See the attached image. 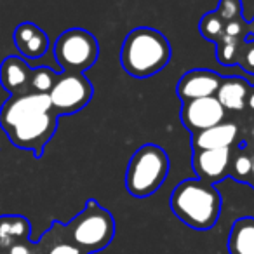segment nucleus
I'll list each match as a JSON object with an SVG mask.
<instances>
[{"label":"nucleus","instance_id":"f257e3e1","mask_svg":"<svg viewBox=\"0 0 254 254\" xmlns=\"http://www.w3.org/2000/svg\"><path fill=\"white\" fill-rule=\"evenodd\" d=\"M58 113L49 94L26 92L11 96L0 108V127L7 139L19 150H30L40 157L56 132Z\"/></svg>","mask_w":254,"mask_h":254},{"label":"nucleus","instance_id":"f03ea898","mask_svg":"<svg viewBox=\"0 0 254 254\" xmlns=\"http://www.w3.org/2000/svg\"><path fill=\"white\" fill-rule=\"evenodd\" d=\"M173 214L193 230H211L221 216V195L211 183L190 178L178 185L171 193Z\"/></svg>","mask_w":254,"mask_h":254},{"label":"nucleus","instance_id":"7ed1b4c3","mask_svg":"<svg viewBox=\"0 0 254 254\" xmlns=\"http://www.w3.org/2000/svg\"><path fill=\"white\" fill-rule=\"evenodd\" d=\"M171 60V46L155 28L139 26L127 33L120 51L124 70L136 78H146L162 71Z\"/></svg>","mask_w":254,"mask_h":254},{"label":"nucleus","instance_id":"20e7f679","mask_svg":"<svg viewBox=\"0 0 254 254\" xmlns=\"http://www.w3.org/2000/svg\"><path fill=\"white\" fill-rule=\"evenodd\" d=\"M169 174V157L159 145L139 146L127 164L126 190L136 198L153 195Z\"/></svg>","mask_w":254,"mask_h":254},{"label":"nucleus","instance_id":"39448f33","mask_svg":"<svg viewBox=\"0 0 254 254\" xmlns=\"http://www.w3.org/2000/svg\"><path fill=\"white\" fill-rule=\"evenodd\" d=\"M64 232L78 249L85 254L98 253L110 246L115 235V219L96 200H87L85 207L66 226Z\"/></svg>","mask_w":254,"mask_h":254},{"label":"nucleus","instance_id":"423d86ee","mask_svg":"<svg viewBox=\"0 0 254 254\" xmlns=\"http://www.w3.org/2000/svg\"><path fill=\"white\" fill-rule=\"evenodd\" d=\"M98 54L96 37L82 28L66 30L54 44V58L64 73H84L96 63Z\"/></svg>","mask_w":254,"mask_h":254},{"label":"nucleus","instance_id":"0eeeda50","mask_svg":"<svg viewBox=\"0 0 254 254\" xmlns=\"http://www.w3.org/2000/svg\"><path fill=\"white\" fill-rule=\"evenodd\" d=\"M92 84L82 73H63L58 75L49 99L53 110L58 115H71L77 113L91 101Z\"/></svg>","mask_w":254,"mask_h":254},{"label":"nucleus","instance_id":"6e6552de","mask_svg":"<svg viewBox=\"0 0 254 254\" xmlns=\"http://www.w3.org/2000/svg\"><path fill=\"white\" fill-rule=\"evenodd\" d=\"M225 115L226 110L216 99V96L185 101L181 108V122L193 134L221 124L225 120Z\"/></svg>","mask_w":254,"mask_h":254},{"label":"nucleus","instance_id":"1a4fd4ad","mask_svg":"<svg viewBox=\"0 0 254 254\" xmlns=\"http://www.w3.org/2000/svg\"><path fill=\"white\" fill-rule=\"evenodd\" d=\"M223 78L211 70H190L178 82V96L181 101L216 96Z\"/></svg>","mask_w":254,"mask_h":254},{"label":"nucleus","instance_id":"9d476101","mask_svg":"<svg viewBox=\"0 0 254 254\" xmlns=\"http://www.w3.org/2000/svg\"><path fill=\"white\" fill-rule=\"evenodd\" d=\"M230 148L219 150H193V169L197 178L205 183H218L228 174Z\"/></svg>","mask_w":254,"mask_h":254},{"label":"nucleus","instance_id":"9b49d317","mask_svg":"<svg viewBox=\"0 0 254 254\" xmlns=\"http://www.w3.org/2000/svg\"><path fill=\"white\" fill-rule=\"evenodd\" d=\"M32 66L23 58L9 56L0 64V84L11 96L32 92Z\"/></svg>","mask_w":254,"mask_h":254},{"label":"nucleus","instance_id":"f8f14e48","mask_svg":"<svg viewBox=\"0 0 254 254\" xmlns=\"http://www.w3.org/2000/svg\"><path fill=\"white\" fill-rule=\"evenodd\" d=\"M14 46L26 60H39L49 49V37L35 23H19L14 30Z\"/></svg>","mask_w":254,"mask_h":254},{"label":"nucleus","instance_id":"ddd939ff","mask_svg":"<svg viewBox=\"0 0 254 254\" xmlns=\"http://www.w3.org/2000/svg\"><path fill=\"white\" fill-rule=\"evenodd\" d=\"M239 138V127L232 122H221L205 131L195 132L191 138L193 150H219L230 148Z\"/></svg>","mask_w":254,"mask_h":254},{"label":"nucleus","instance_id":"4468645a","mask_svg":"<svg viewBox=\"0 0 254 254\" xmlns=\"http://www.w3.org/2000/svg\"><path fill=\"white\" fill-rule=\"evenodd\" d=\"M247 98H249V84L240 77L223 78L221 85L216 92V99L221 103L223 108L235 110V112L242 110L247 105Z\"/></svg>","mask_w":254,"mask_h":254},{"label":"nucleus","instance_id":"2eb2a0df","mask_svg":"<svg viewBox=\"0 0 254 254\" xmlns=\"http://www.w3.org/2000/svg\"><path fill=\"white\" fill-rule=\"evenodd\" d=\"M230 254H254V218H239L232 225L226 242Z\"/></svg>","mask_w":254,"mask_h":254},{"label":"nucleus","instance_id":"dca6fc26","mask_svg":"<svg viewBox=\"0 0 254 254\" xmlns=\"http://www.w3.org/2000/svg\"><path fill=\"white\" fill-rule=\"evenodd\" d=\"M30 235V221L23 216H2L0 218V247H12L26 242Z\"/></svg>","mask_w":254,"mask_h":254},{"label":"nucleus","instance_id":"f3484780","mask_svg":"<svg viewBox=\"0 0 254 254\" xmlns=\"http://www.w3.org/2000/svg\"><path fill=\"white\" fill-rule=\"evenodd\" d=\"M56 80H58V75L54 73L49 66L32 68V80H30L32 92H39V94H49Z\"/></svg>","mask_w":254,"mask_h":254},{"label":"nucleus","instance_id":"a211bd4d","mask_svg":"<svg viewBox=\"0 0 254 254\" xmlns=\"http://www.w3.org/2000/svg\"><path fill=\"white\" fill-rule=\"evenodd\" d=\"M223 19L218 16V12H207L198 23V30H200L202 37L209 42H218V39L223 35Z\"/></svg>","mask_w":254,"mask_h":254},{"label":"nucleus","instance_id":"6ab92c4d","mask_svg":"<svg viewBox=\"0 0 254 254\" xmlns=\"http://www.w3.org/2000/svg\"><path fill=\"white\" fill-rule=\"evenodd\" d=\"M239 53V44L237 39L223 33L218 39V61L221 64H233Z\"/></svg>","mask_w":254,"mask_h":254},{"label":"nucleus","instance_id":"aec40b11","mask_svg":"<svg viewBox=\"0 0 254 254\" xmlns=\"http://www.w3.org/2000/svg\"><path fill=\"white\" fill-rule=\"evenodd\" d=\"M216 12L223 21H233L240 14V0H219Z\"/></svg>","mask_w":254,"mask_h":254},{"label":"nucleus","instance_id":"412c9836","mask_svg":"<svg viewBox=\"0 0 254 254\" xmlns=\"http://www.w3.org/2000/svg\"><path fill=\"white\" fill-rule=\"evenodd\" d=\"M253 171V159L249 155H239L233 160V176L237 180H246L247 176H251Z\"/></svg>","mask_w":254,"mask_h":254},{"label":"nucleus","instance_id":"4be33fe9","mask_svg":"<svg viewBox=\"0 0 254 254\" xmlns=\"http://www.w3.org/2000/svg\"><path fill=\"white\" fill-rule=\"evenodd\" d=\"M47 254H85L82 249H78L73 242L70 240H61V242H56L49 247Z\"/></svg>","mask_w":254,"mask_h":254},{"label":"nucleus","instance_id":"5701e85b","mask_svg":"<svg viewBox=\"0 0 254 254\" xmlns=\"http://www.w3.org/2000/svg\"><path fill=\"white\" fill-rule=\"evenodd\" d=\"M223 33L237 39V37L242 33V25H240V21H235V19H233V21H226L225 28H223Z\"/></svg>","mask_w":254,"mask_h":254},{"label":"nucleus","instance_id":"b1692460","mask_svg":"<svg viewBox=\"0 0 254 254\" xmlns=\"http://www.w3.org/2000/svg\"><path fill=\"white\" fill-rule=\"evenodd\" d=\"M9 254H32V249L26 242L14 244L12 247H9Z\"/></svg>","mask_w":254,"mask_h":254},{"label":"nucleus","instance_id":"393cba45","mask_svg":"<svg viewBox=\"0 0 254 254\" xmlns=\"http://www.w3.org/2000/svg\"><path fill=\"white\" fill-rule=\"evenodd\" d=\"M244 64H246V70H249V71L254 70V47L247 49L246 56H244Z\"/></svg>","mask_w":254,"mask_h":254},{"label":"nucleus","instance_id":"a878e982","mask_svg":"<svg viewBox=\"0 0 254 254\" xmlns=\"http://www.w3.org/2000/svg\"><path fill=\"white\" fill-rule=\"evenodd\" d=\"M247 105L251 106V110H254V94H249V98H247Z\"/></svg>","mask_w":254,"mask_h":254},{"label":"nucleus","instance_id":"bb28decb","mask_svg":"<svg viewBox=\"0 0 254 254\" xmlns=\"http://www.w3.org/2000/svg\"><path fill=\"white\" fill-rule=\"evenodd\" d=\"M251 176H253V180H254V159H253V171H251Z\"/></svg>","mask_w":254,"mask_h":254},{"label":"nucleus","instance_id":"cd10ccee","mask_svg":"<svg viewBox=\"0 0 254 254\" xmlns=\"http://www.w3.org/2000/svg\"><path fill=\"white\" fill-rule=\"evenodd\" d=\"M253 136H254V127H253Z\"/></svg>","mask_w":254,"mask_h":254}]
</instances>
